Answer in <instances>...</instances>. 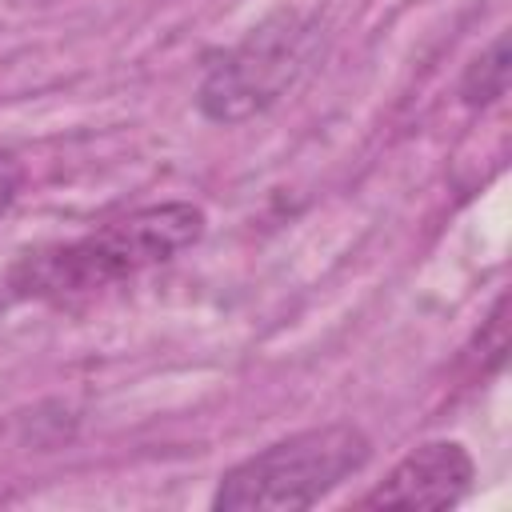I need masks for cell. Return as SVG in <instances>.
I'll use <instances>...</instances> for the list:
<instances>
[{
	"label": "cell",
	"instance_id": "6da1fadb",
	"mask_svg": "<svg viewBox=\"0 0 512 512\" xmlns=\"http://www.w3.org/2000/svg\"><path fill=\"white\" fill-rule=\"evenodd\" d=\"M204 224H208L204 208L188 200L148 204L68 244L28 252L12 268L8 288L36 300H72L176 260L184 248H192L204 236Z\"/></svg>",
	"mask_w": 512,
	"mask_h": 512
},
{
	"label": "cell",
	"instance_id": "7a4b0ae2",
	"mask_svg": "<svg viewBox=\"0 0 512 512\" xmlns=\"http://www.w3.org/2000/svg\"><path fill=\"white\" fill-rule=\"evenodd\" d=\"M368 460V436L356 424H320L292 432L232 464L212 496L216 512H296L320 504Z\"/></svg>",
	"mask_w": 512,
	"mask_h": 512
},
{
	"label": "cell",
	"instance_id": "3957f363",
	"mask_svg": "<svg viewBox=\"0 0 512 512\" xmlns=\"http://www.w3.org/2000/svg\"><path fill=\"white\" fill-rule=\"evenodd\" d=\"M320 28L296 12H280L252 28L232 52H224L200 80L196 104L216 124H240L272 108L316 56Z\"/></svg>",
	"mask_w": 512,
	"mask_h": 512
},
{
	"label": "cell",
	"instance_id": "277c9868",
	"mask_svg": "<svg viewBox=\"0 0 512 512\" xmlns=\"http://www.w3.org/2000/svg\"><path fill=\"white\" fill-rule=\"evenodd\" d=\"M476 464L464 444L456 440H428L412 448L364 500L360 508H452L468 496Z\"/></svg>",
	"mask_w": 512,
	"mask_h": 512
},
{
	"label": "cell",
	"instance_id": "5b68a950",
	"mask_svg": "<svg viewBox=\"0 0 512 512\" xmlns=\"http://www.w3.org/2000/svg\"><path fill=\"white\" fill-rule=\"evenodd\" d=\"M508 76H512V64H508V36L500 32V36L468 64V72H464V80H460L464 104H472V108L496 104V100L508 92Z\"/></svg>",
	"mask_w": 512,
	"mask_h": 512
},
{
	"label": "cell",
	"instance_id": "8992f818",
	"mask_svg": "<svg viewBox=\"0 0 512 512\" xmlns=\"http://www.w3.org/2000/svg\"><path fill=\"white\" fill-rule=\"evenodd\" d=\"M20 188H24V164H20L16 156L0 152V216H4V212L16 204Z\"/></svg>",
	"mask_w": 512,
	"mask_h": 512
}]
</instances>
